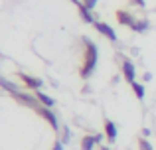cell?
<instances>
[{"label":"cell","mask_w":156,"mask_h":150,"mask_svg":"<svg viewBox=\"0 0 156 150\" xmlns=\"http://www.w3.org/2000/svg\"><path fill=\"white\" fill-rule=\"evenodd\" d=\"M101 140H103V134H87L81 138V150H93L95 148V144H99Z\"/></svg>","instance_id":"cell-6"},{"label":"cell","mask_w":156,"mask_h":150,"mask_svg":"<svg viewBox=\"0 0 156 150\" xmlns=\"http://www.w3.org/2000/svg\"><path fill=\"white\" fill-rule=\"evenodd\" d=\"M130 87H133V91H134V95L138 97V99H144V87H142L140 83H136V81H134L133 85H130Z\"/></svg>","instance_id":"cell-14"},{"label":"cell","mask_w":156,"mask_h":150,"mask_svg":"<svg viewBox=\"0 0 156 150\" xmlns=\"http://www.w3.org/2000/svg\"><path fill=\"white\" fill-rule=\"evenodd\" d=\"M51 150H63V142H61V140H57L55 144H53V148Z\"/></svg>","instance_id":"cell-19"},{"label":"cell","mask_w":156,"mask_h":150,"mask_svg":"<svg viewBox=\"0 0 156 150\" xmlns=\"http://www.w3.org/2000/svg\"><path fill=\"white\" fill-rule=\"evenodd\" d=\"M133 6H138V8H144V0H129Z\"/></svg>","instance_id":"cell-18"},{"label":"cell","mask_w":156,"mask_h":150,"mask_svg":"<svg viewBox=\"0 0 156 150\" xmlns=\"http://www.w3.org/2000/svg\"><path fill=\"white\" fill-rule=\"evenodd\" d=\"M152 79V73H144V81H150Z\"/></svg>","instance_id":"cell-21"},{"label":"cell","mask_w":156,"mask_h":150,"mask_svg":"<svg viewBox=\"0 0 156 150\" xmlns=\"http://www.w3.org/2000/svg\"><path fill=\"white\" fill-rule=\"evenodd\" d=\"M83 4L89 8V10H93V8H95V4H97V0H83Z\"/></svg>","instance_id":"cell-17"},{"label":"cell","mask_w":156,"mask_h":150,"mask_svg":"<svg viewBox=\"0 0 156 150\" xmlns=\"http://www.w3.org/2000/svg\"><path fill=\"white\" fill-rule=\"evenodd\" d=\"M122 75H125V79L129 81L130 85L134 83V81H136V71H134V65H133V61H129V59H125V61H122Z\"/></svg>","instance_id":"cell-7"},{"label":"cell","mask_w":156,"mask_h":150,"mask_svg":"<svg viewBox=\"0 0 156 150\" xmlns=\"http://www.w3.org/2000/svg\"><path fill=\"white\" fill-rule=\"evenodd\" d=\"M93 26H95V30L99 32L101 36H105L107 40H111V42H117V34H115V30L109 26V24H105V22H95Z\"/></svg>","instance_id":"cell-3"},{"label":"cell","mask_w":156,"mask_h":150,"mask_svg":"<svg viewBox=\"0 0 156 150\" xmlns=\"http://www.w3.org/2000/svg\"><path fill=\"white\" fill-rule=\"evenodd\" d=\"M0 87H4L6 89V91H10L12 95H14V93H20V89H18V85H14V83H10V81H6V79H2V77H0Z\"/></svg>","instance_id":"cell-12"},{"label":"cell","mask_w":156,"mask_h":150,"mask_svg":"<svg viewBox=\"0 0 156 150\" xmlns=\"http://www.w3.org/2000/svg\"><path fill=\"white\" fill-rule=\"evenodd\" d=\"M105 136H107L109 142H115V140H117V124L109 119L105 120Z\"/></svg>","instance_id":"cell-9"},{"label":"cell","mask_w":156,"mask_h":150,"mask_svg":"<svg viewBox=\"0 0 156 150\" xmlns=\"http://www.w3.org/2000/svg\"><path fill=\"white\" fill-rule=\"evenodd\" d=\"M83 44H85V58H83V65H81V69H79V75L83 77V79H87V77H91L93 71H95L99 54H97V46L91 40H83Z\"/></svg>","instance_id":"cell-1"},{"label":"cell","mask_w":156,"mask_h":150,"mask_svg":"<svg viewBox=\"0 0 156 150\" xmlns=\"http://www.w3.org/2000/svg\"><path fill=\"white\" fill-rule=\"evenodd\" d=\"M20 81H22L26 87H30V89H34V91H40V87H42V81L38 79V77H30V75H26V73H20Z\"/></svg>","instance_id":"cell-8"},{"label":"cell","mask_w":156,"mask_h":150,"mask_svg":"<svg viewBox=\"0 0 156 150\" xmlns=\"http://www.w3.org/2000/svg\"><path fill=\"white\" fill-rule=\"evenodd\" d=\"M117 20L121 26H129L130 30L134 28V24H136V18H134L133 14H129L126 10H117Z\"/></svg>","instance_id":"cell-5"},{"label":"cell","mask_w":156,"mask_h":150,"mask_svg":"<svg viewBox=\"0 0 156 150\" xmlns=\"http://www.w3.org/2000/svg\"><path fill=\"white\" fill-rule=\"evenodd\" d=\"M14 99L18 101V103L26 105V107H32V109H38L40 107V101L36 99V97L28 95V93H14Z\"/></svg>","instance_id":"cell-4"},{"label":"cell","mask_w":156,"mask_h":150,"mask_svg":"<svg viewBox=\"0 0 156 150\" xmlns=\"http://www.w3.org/2000/svg\"><path fill=\"white\" fill-rule=\"evenodd\" d=\"M148 28H150L148 20H136V24H134V28H133V30H134V32H146Z\"/></svg>","instance_id":"cell-13"},{"label":"cell","mask_w":156,"mask_h":150,"mask_svg":"<svg viewBox=\"0 0 156 150\" xmlns=\"http://www.w3.org/2000/svg\"><path fill=\"white\" fill-rule=\"evenodd\" d=\"M101 150H111V148L109 146H101Z\"/></svg>","instance_id":"cell-22"},{"label":"cell","mask_w":156,"mask_h":150,"mask_svg":"<svg viewBox=\"0 0 156 150\" xmlns=\"http://www.w3.org/2000/svg\"><path fill=\"white\" fill-rule=\"evenodd\" d=\"M61 142H63V144H67L69 142V140H71V132H69V128L67 127H63V128H61Z\"/></svg>","instance_id":"cell-15"},{"label":"cell","mask_w":156,"mask_h":150,"mask_svg":"<svg viewBox=\"0 0 156 150\" xmlns=\"http://www.w3.org/2000/svg\"><path fill=\"white\" fill-rule=\"evenodd\" d=\"M77 10H79V14H81V18H83V20H85V22H87V24H95V22H97V20H95V18H93V14H91V10H89V8H87V6H85V4H83V2H77Z\"/></svg>","instance_id":"cell-10"},{"label":"cell","mask_w":156,"mask_h":150,"mask_svg":"<svg viewBox=\"0 0 156 150\" xmlns=\"http://www.w3.org/2000/svg\"><path fill=\"white\" fill-rule=\"evenodd\" d=\"M36 113H38V115H42L44 119H46L48 123H50L51 127L55 128V131H57V128H59V124H57V117L53 115V111H51L50 107H44V105H40V107L36 109Z\"/></svg>","instance_id":"cell-2"},{"label":"cell","mask_w":156,"mask_h":150,"mask_svg":"<svg viewBox=\"0 0 156 150\" xmlns=\"http://www.w3.org/2000/svg\"><path fill=\"white\" fill-rule=\"evenodd\" d=\"M146 136H150V131L148 128H142V138H146Z\"/></svg>","instance_id":"cell-20"},{"label":"cell","mask_w":156,"mask_h":150,"mask_svg":"<svg viewBox=\"0 0 156 150\" xmlns=\"http://www.w3.org/2000/svg\"><path fill=\"white\" fill-rule=\"evenodd\" d=\"M36 99L40 101V105H44V107H53V99L51 97H48L46 93H42V91H36Z\"/></svg>","instance_id":"cell-11"},{"label":"cell","mask_w":156,"mask_h":150,"mask_svg":"<svg viewBox=\"0 0 156 150\" xmlns=\"http://www.w3.org/2000/svg\"><path fill=\"white\" fill-rule=\"evenodd\" d=\"M138 150H154V148L146 138H138Z\"/></svg>","instance_id":"cell-16"}]
</instances>
